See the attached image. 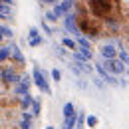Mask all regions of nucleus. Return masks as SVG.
Segmentation results:
<instances>
[{
  "label": "nucleus",
  "mask_w": 129,
  "mask_h": 129,
  "mask_svg": "<svg viewBox=\"0 0 129 129\" xmlns=\"http://www.w3.org/2000/svg\"><path fill=\"white\" fill-rule=\"evenodd\" d=\"M78 18V26H80V32L83 36H89V38H97L101 30H103V20H99L97 16H93L91 12L89 14H85V12H80V14H76Z\"/></svg>",
  "instance_id": "obj_2"
},
{
  "label": "nucleus",
  "mask_w": 129,
  "mask_h": 129,
  "mask_svg": "<svg viewBox=\"0 0 129 129\" xmlns=\"http://www.w3.org/2000/svg\"><path fill=\"white\" fill-rule=\"evenodd\" d=\"M32 80H34L36 87H38L42 93H46V95H50V93H52V87H50L48 80H46V74H44V70H40L38 66L32 70Z\"/></svg>",
  "instance_id": "obj_3"
},
{
  "label": "nucleus",
  "mask_w": 129,
  "mask_h": 129,
  "mask_svg": "<svg viewBox=\"0 0 129 129\" xmlns=\"http://www.w3.org/2000/svg\"><path fill=\"white\" fill-rule=\"evenodd\" d=\"M99 56L107 62V60H115V58H119V48H115L113 44H103L101 48H99Z\"/></svg>",
  "instance_id": "obj_6"
},
{
  "label": "nucleus",
  "mask_w": 129,
  "mask_h": 129,
  "mask_svg": "<svg viewBox=\"0 0 129 129\" xmlns=\"http://www.w3.org/2000/svg\"><path fill=\"white\" fill-rule=\"evenodd\" d=\"M89 12L105 22H117L121 18V0H89Z\"/></svg>",
  "instance_id": "obj_1"
},
{
  "label": "nucleus",
  "mask_w": 129,
  "mask_h": 129,
  "mask_svg": "<svg viewBox=\"0 0 129 129\" xmlns=\"http://www.w3.org/2000/svg\"><path fill=\"white\" fill-rule=\"evenodd\" d=\"M85 123H87L89 129H95L99 125V117L97 115H85Z\"/></svg>",
  "instance_id": "obj_13"
},
{
  "label": "nucleus",
  "mask_w": 129,
  "mask_h": 129,
  "mask_svg": "<svg viewBox=\"0 0 129 129\" xmlns=\"http://www.w3.org/2000/svg\"><path fill=\"white\" fill-rule=\"evenodd\" d=\"M2 4H6V6H8V4H12V0H2Z\"/></svg>",
  "instance_id": "obj_25"
},
{
  "label": "nucleus",
  "mask_w": 129,
  "mask_h": 129,
  "mask_svg": "<svg viewBox=\"0 0 129 129\" xmlns=\"http://www.w3.org/2000/svg\"><path fill=\"white\" fill-rule=\"evenodd\" d=\"M42 26H44V30H46V34H50V36H52V28H50L48 24H46V20H42Z\"/></svg>",
  "instance_id": "obj_23"
},
{
  "label": "nucleus",
  "mask_w": 129,
  "mask_h": 129,
  "mask_svg": "<svg viewBox=\"0 0 129 129\" xmlns=\"http://www.w3.org/2000/svg\"><path fill=\"white\" fill-rule=\"evenodd\" d=\"M42 2H44V4H54V6L58 4V0H42Z\"/></svg>",
  "instance_id": "obj_24"
},
{
  "label": "nucleus",
  "mask_w": 129,
  "mask_h": 129,
  "mask_svg": "<svg viewBox=\"0 0 129 129\" xmlns=\"http://www.w3.org/2000/svg\"><path fill=\"white\" fill-rule=\"evenodd\" d=\"M119 60H121L123 64H127V66H129V52H127V50H123V48L119 50Z\"/></svg>",
  "instance_id": "obj_18"
},
{
  "label": "nucleus",
  "mask_w": 129,
  "mask_h": 129,
  "mask_svg": "<svg viewBox=\"0 0 129 129\" xmlns=\"http://www.w3.org/2000/svg\"><path fill=\"white\" fill-rule=\"evenodd\" d=\"M46 129H56V127H54V125H48V127H46Z\"/></svg>",
  "instance_id": "obj_26"
},
{
  "label": "nucleus",
  "mask_w": 129,
  "mask_h": 129,
  "mask_svg": "<svg viewBox=\"0 0 129 129\" xmlns=\"http://www.w3.org/2000/svg\"><path fill=\"white\" fill-rule=\"evenodd\" d=\"M46 20H50V22H56V20H58V16H56L54 12H48V14H46Z\"/></svg>",
  "instance_id": "obj_22"
},
{
  "label": "nucleus",
  "mask_w": 129,
  "mask_h": 129,
  "mask_svg": "<svg viewBox=\"0 0 129 129\" xmlns=\"http://www.w3.org/2000/svg\"><path fill=\"white\" fill-rule=\"evenodd\" d=\"M0 32H2V42H6L8 38H12L14 32H12V28H8L6 24H2V28H0Z\"/></svg>",
  "instance_id": "obj_15"
},
{
  "label": "nucleus",
  "mask_w": 129,
  "mask_h": 129,
  "mask_svg": "<svg viewBox=\"0 0 129 129\" xmlns=\"http://www.w3.org/2000/svg\"><path fill=\"white\" fill-rule=\"evenodd\" d=\"M0 12H2V20H6V18H8V6H6V4H2Z\"/></svg>",
  "instance_id": "obj_20"
},
{
  "label": "nucleus",
  "mask_w": 129,
  "mask_h": 129,
  "mask_svg": "<svg viewBox=\"0 0 129 129\" xmlns=\"http://www.w3.org/2000/svg\"><path fill=\"white\" fill-rule=\"evenodd\" d=\"M95 72H97V74H99V78H101V80H103V81H105V80H107V78H109V76H111V74L107 72V68H105V66H103V64H99V62H95Z\"/></svg>",
  "instance_id": "obj_12"
},
{
  "label": "nucleus",
  "mask_w": 129,
  "mask_h": 129,
  "mask_svg": "<svg viewBox=\"0 0 129 129\" xmlns=\"http://www.w3.org/2000/svg\"><path fill=\"white\" fill-rule=\"evenodd\" d=\"M85 127H87V123H85V115L80 113V117H78V127H76V129H85Z\"/></svg>",
  "instance_id": "obj_19"
},
{
  "label": "nucleus",
  "mask_w": 129,
  "mask_h": 129,
  "mask_svg": "<svg viewBox=\"0 0 129 129\" xmlns=\"http://www.w3.org/2000/svg\"><path fill=\"white\" fill-rule=\"evenodd\" d=\"M10 58H12V46L2 44V48H0V62H2V64H6Z\"/></svg>",
  "instance_id": "obj_10"
},
{
  "label": "nucleus",
  "mask_w": 129,
  "mask_h": 129,
  "mask_svg": "<svg viewBox=\"0 0 129 129\" xmlns=\"http://www.w3.org/2000/svg\"><path fill=\"white\" fill-rule=\"evenodd\" d=\"M76 107H74V103H72V101H68V103H66L64 105V117H72V115H76Z\"/></svg>",
  "instance_id": "obj_14"
},
{
  "label": "nucleus",
  "mask_w": 129,
  "mask_h": 129,
  "mask_svg": "<svg viewBox=\"0 0 129 129\" xmlns=\"http://www.w3.org/2000/svg\"><path fill=\"white\" fill-rule=\"evenodd\" d=\"M74 6H76V0H60L56 6H54V14L58 18H66L68 14H72V10H74Z\"/></svg>",
  "instance_id": "obj_4"
},
{
  "label": "nucleus",
  "mask_w": 129,
  "mask_h": 129,
  "mask_svg": "<svg viewBox=\"0 0 129 129\" xmlns=\"http://www.w3.org/2000/svg\"><path fill=\"white\" fill-rule=\"evenodd\" d=\"M93 83H95V85L99 87V89H105V83H107V81H101V80H93Z\"/></svg>",
  "instance_id": "obj_21"
},
{
  "label": "nucleus",
  "mask_w": 129,
  "mask_h": 129,
  "mask_svg": "<svg viewBox=\"0 0 129 129\" xmlns=\"http://www.w3.org/2000/svg\"><path fill=\"white\" fill-rule=\"evenodd\" d=\"M50 74H52V80L56 81V83H60V81H62V72H60L58 68H52V72H50Z\"/></svg>",
  "instance_id": "obj_16"
},
{
  "label": "nucleus",
  "mask_w": 129,
  "mask_h": 129,
  "mask_svg": "<svg viewBox=\"0 0 129 129\" xmlns=\"http://www.w3.org/2000/svg\"><path fill=\"white\" fill-rule=\"evenodd\" d=\"M62 46H64L66 50H70L72 54L80 50V44H78V40H74V38H70V36H64V38H62Z\"/></svg>",
  "instance_id": "obj_9"
},
{
  "label": "nucleus",
  "mask_w": 129,
  "mask_h": 129,
  "mask_svg": "<svg viewBox=\"0 0 129 129\" xmlns=\"http://www.w3.org/2000/svg\"><path fill=\"white\" fill-rule=\"evenodd\" d=\"M64 24H66V30L70 34H81L80 32V26H78V18H76V14H68V16L64 18Z\"/></svg>",
  "instance_id": "obj_8"
},
{
  "label": "nucleus",
  "mask_w": 129,
  "mask_h": 129,
  "mask_svg": "<svg viewBox=\"0 0 129 129\" xmlns=\"http://www.w3.org/2000/svg\"><path fill=\"white\" fill-rule=\"evenodd\" d=\"M127 78H129V68H127Z\"/></svg>",
  "instance_id": "obj_27"
},
{
  "label": "nucleus",
  "mask_w": 129,
  "mask_h": 129,
  "mask_svg": "<svg viewBox=\"0 0 129 129\" xmlns=\"http://www.w3.org/2000/svg\"><path fill=\"white\" fill-rule=\"evenodd\" d=\"M42 44H44V38L40 36L38 28L32 26V28L28 30V46H30V48H38V46H42Z\"/></svg>",
  "instance_id": "obj_7"
},
{
  "label": "nucleus",
  "mask_w": 129,
  "mask_h": 129,
  "mask_svg": "<svg viewBox=\"0 0 129 129\" xmlns=\"http://www.w3.org/2000/svg\"><path fill=\"white\" fill-rule=\"evenodd\" d=\"M105 68H107V72L111 74V76H123V74H127V64H123L119 58H115V60H107L105 62Z\"/></svg>",
  "instance_id": "obj_5"
},
{
  "label": "nucleus",
  "mask_w": 129,
  "mask_h": 129,
  "mask_svg": "<svg viewBox=\"0 0 129 129\" xmlns=\"http://www.w3.org/2000/svg\"><path fill=\"white\" fill-rule=\"evenodd\" d=\"M78 117H80V113H76L72 117H64V127L62 129H76L78 127Z\"/></svg>",
  "instance_id": "obj_11"
},
{
  "label": "nucleus",
  "mask_w": 129,
  "mask_h": 129,
  "mask_svg": "<svg viewBox=\"0 0 129 129\" xmlns=\"http://www.w3.org/2000/svg\"><path fill=\"white\" fill-rule=\"evenodd\" d=\"M30 111H32L34 117H38V115H40V101H38V99H34V101H32V107H30Z\"/></svg>",
  "instance_id": "obj_17"
}]
</instances>
